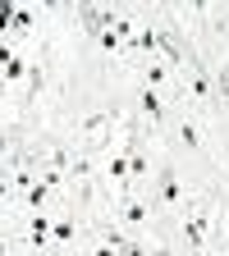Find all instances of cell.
Instances as JSON below:
<instances>
[{
  "instance_id": "3957f363",
  "label": "cell",
  "mask_w": 229,
  "mask_h": 256,
  "mask_svg": "<svg viewBox=\"0 0 229 256\" xmlns=\"http://www.w3.org/2000/svg\"><path fill=\"white\" fill-rule=\"evenodd\" d=\"M28 238H32V242H46V238H51V220H32Z\"/></svg>"
},
{
  "instance_id": "52a82bcc",
  "label": "cell",
  "mask_w": 229,
  "mask_h": 256,
  "mask_svg": "<svg viewBox=\"0 0 229 256\" xmlns=\"http://www.w3.org/2000/svg\"><path fill=\"white\" fill-rule=\"evenodd\" d=\"M179 138H183L188 146H197V128H192V124H183V128H179Z\"/></svg>"
},
{
  "instance_id": "6da1fadb",
  "label": "cell",
  "mask_w": 229,
  "mask_h": 256,
  "mask_svg": "<svg viewBox=\"0 0 229 256\" xmlns=\"http://www.w3.org/2000/svg\"><path fill=\"white\" fill-rule=\"evenodd\" d=\"M160 202H179V178L165 170V174H160Z\"/></svg>"
},
{
  "instance_id": "7a4b0ae2",
  "label": "cell",
  "mask_w": 229,
  "mask_h": 256,
  "mask_svg": "<svg viewBox=\"0 0 229 256\" xmlns=\"http://www.w3.org/2000/svg\"><path fill=\"white\" fill-rule=\"evenodd\" d=\"M183 238H188V247H197V242L206 238V220L197 215V220H192V224H188V229H183Z\"/></svg>"
},
{
  "instance_id": "8992f818",
  "label": "cell",
  "mask_w": 229,
  "mask_h": 256,
  "mask_svg": "<svg viewBox=\"0 0 229 256\" xmlns=\"http://www.w3.org/2000/svg\"><path fill=\"white\" fill-rule=\"evenodd\" d=\"M14 18H19V10H14V5H0V28H10Z\"/></svg>"
},
{
  "instance_id": "277c9868",
  "label": "cell",
  "mask_w": 229,
  "mask_h": 256,
  "mask_svg": "<svg viewBox=\"0 0 229 256\" xmlns=\"http://www.w3.org/2000/svg\"><path fill=\"white\" fill-rule=\"evenodd\" d=\"M142 110H147V114H151V119H160V96H156V92H151V87H147V92H142Z\"/></svg>"
},
{
  "instance_id": "9c48e42d",
  "label": "cell",
  "mask_w": 229,
  "mask_h": 256,
  "mask_svg": "<svg viewBox=\"0 0 229 256\" xmlns=\"http://www.w3.org/2000/svg\"><path fill=\"white\" fill-rule=\"evenodd\" d=\"M5 197H10V183H5V178H0V202H5Z\"/></svg>"
},
{
  "instance_id": "5b68a950",
  "label": "cell",
  "mask_w": 229,
  "mask_h": 256,
  "mask_svg": "<svg viewBox=\"0 0 229 256\" xmlns=\"http://www.w3.org/2000/svg\"><path fill=\"white\" fill-rule=\"evenodd\" d=\"M0 64H5V74H10V78H19V74H23V64H19L14 55H5V50H0Z\"/></svg>"
},
{
  "instance_id": "ba28073f",
  "label": "cell",
  "mask_w": 229,
  "mask_h": 256,
  "mask_svg": "<svg viewBox=\"0 0 229 256\" xmlns=\"http://www.w3.org/2000/svg\"><path fill=\"white\" fill-rule=\"evenodd\" d=\"M215 82H220V92L229 96V69H220V74H215Z\"/></svg>"
}]
</instances>
